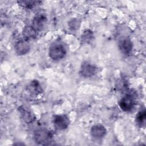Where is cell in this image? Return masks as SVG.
<instances>
[{"label":"cell","mask_w":146,"mask_h":146,"mask_svg":"<svg viewBox=\"0 0 146 146\" xmlns=\"http://www.w3.org/2000/svg\"><path fill=\"white\" fill-rule=\"evenodd\" d=\"M52 134L51 131L40 128L36 129L34 133V139L35 142L40 145H49L52 140Z\"/></svg>","instance_id":"obj_1"},{"label":"cell","mask_w":146,"mask_h":146,"mask_svg":"<svg viewBox=\"0 0 146 146\" xmlns=\"http://www.w3.org/2000/svg\"><path fill=\"white\" fill-rule=\"evenodd\" d=\"M66 54V49L61 43H54L50 47L49 56L54 60H59L64 57Z\"/></svg>","instance_id":"obj_2"},{"label":"cell","mask_w":146,"mask_h":146,"mask_svg":"<svg viewBox=\"0 0 146 146\" xmlns=\"http://www.w3.org/2000/svg\"><path fill=\"white\" fill-rule=\"evenodd\" d=\"M47 22V18L46 14L44 13L40 12L37 13L32 21L31 26L37 31L43 30L46 27Z\"/></svg>","instance_id":"obj_3"},{"label":"cell","mask_w":146,"mask_h":146,"mask_svg":"<svg viewBox=\"0 0 146 146\" xmlns=\"http://www.w3.org/2000/svg\"><path fill=\"white\" fill-rule=\"evenodd\" d=\"M135 104V96L132 93L127 94L120 100L119 105L121 110L124 112L131 111Z\"/></svg>","instance_id":"obj_4"},{"label":"cell","mask_w":146,"mask_h":146,"mask_svg":"<svg viewBox=\"0 0 146 146\" xmlns=\"http://www.w3.org/2000/svg\"><path fill=\"white\" fill-rule=\"evenodd\" d=\"M53 124L54 127L59 130L66 129L70 124L68 116L66 115H56L54 116Z\"/></svg>","instance_id":"obj_5"},{"label":"cell","mask_w":146,"mask_h":146,"mask_svg":"<svg viewBox=\"0 0 146 146\" xmlns=\"http://www.w3.org/2000/svg\"><path fill=\"white\" fill-rule=\"evenodd\" d=\"M96 72L97 67L88 62H84L81 65L80 74L84 78L91 77L95 75Z\"/></svg>","instance_id":"obj_6"},{"label":"cell","mask_w":146,"mask_h":146,"mask_svg":"<svg viewBox=\"0 0 146 146\" xmlns=\"http://www.w3.org/2000/svg\"><path fill=\"white\" fill-rule=\"evenodd\" d=\"M30 49V45L28 40L23 39L17 41L15 44V51L18 55L27 54Z\"/></svg>","instance_id":"obj_7"},{"label":"cell","mask_w":146,"mask_h":146,"mask_svg":"<svg viewBox=\"0 0 146 146\" xmlns=\"http://www.w3.org/2000/svg\"><path fill=\"white\" fill-rule=\"evenodd\" d=\"M119 48L122 54L129 55L133 48V44L129 38H124L119 42Z\"/></svg>","instance_id":"obj_8"},{"label":"cell","mask_w":146,"mask_h":146,"mask_svg":"<svg viewBox=\"0 0 146 146\" xmlns=\"http://www.w3.org/2000/svg\"><path fill=\"white\" fill-rule=\"evenodd\" d=\"M107 132L106 128L102 124H96L92 127L91 129V135L92 137L100 139L104 136Z\"/></svg>","instance_id":"obj_9"},{"label":"cell","mask_w":146,"mask_h":146,"mask_svg":"<svg viewBox=\"0 0 146 146\" xmlns=\"http://www.w3.org/2000/svg\"><path fill=\"white\" fill-rule=\"evenodd\" d=\"M38 32L31 26H27L23 30V36L25 39L27 40H30L35 39L37 36Z\"/></svg>","instance_id":"obj_10"},{"label":"cell","mask_w":146,"mask_h":146,"mask_svg":"<svg viewBox=\"0 0 146 146\" xmlns=\"http://www.w3.org/2000/svg\"><path fill=\"white\" fill-rule=\"evenodd\" d=\"M19 110L23 120L26 123H31L34 120L35 116L31 111L23 108V107H21Z\"/></svg>","instance_id":"obj_11"},{"label":"cell","mask_w":146,"mask_h":146,"mask_svg":"<svg viewBox=\"0 0 146 146\" xmlns=\"http://www.w3.org/2000/svg\"><path fill=\"white\" fill-rule=\"evenodd\" d=\"M29 91L35 95L40 94L42 92V87L38 81L34 80H33L28 86Z\"/></svg>","instance_id":"obj_12"},{"label":"cell","mask_w":146,"mask_h":146,"mask_svg":"<svg viewBox=\"0 0 146 146\" xmlns=\"http://www.w3.org/2000/svg\"><path fill=\"white\" fill-rule=\"evenodd\" d=\"M146 119V112L145 110H142L140 111L136 115V122L140 127H142L145 124Z\"/></svg>","instance_id":"obj_13"},{"label":"cell","mask_w":146,"mask_h":146,"mask_svg":"<svg viewBox=\"0 0 146 146\" xmlns=\"http://www.w3.org/2000/svg\"><path fill=\"white\" fill-rule=\"evenodd\" d=\"M94 37L93 33L90 30H86L82 35L81 40L83 43H87L90 42Z\"/></svg>","instance_id":"obj_14"},{"label":"cell","mask_w":146,"mask_h":146,"mask_svg":"<svg viewBox=\"0 0 146 146\" xmlns=\"http://www.w3.org/2000/svg\"><path fill=\"white\" fill-rule=\"evenodd\" d=\"M39 1H18V3L23 7L27 9H31L38 3H40Z\"/></svg>","instance_id":"obj_15"},{"label":"cell","mask_w":146,"mask_h":146,"mask_svg":"<svg viewBox=\"0 0 146 146\" xmlns=\"http://www.w3.org/2000/svg\"><path fill=\"white\" fill-rule=\"evenodd\" d=\"M79 25H80V22L78 19H76L71 20L68 23V26L70 28L73 30L78 29L79 27Z\"/></svg>","instance_id":"obj_16"}]
</instances>
